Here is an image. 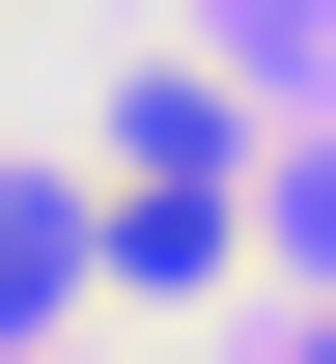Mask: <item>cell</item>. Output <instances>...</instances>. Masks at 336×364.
<instances>
[{
    "instance_id": "1",
    "label": "cell",
    "mask_w": 336,
    "mask_h": 364,
    "mask_svg": "<svg viewBox=\"0 0 336 364\" xmlns=\"http://www.w3.org/2000/svg\"><path fill=\"white\" fill-rule=\"evenodd\" d=\"M56 280H112V196H56V168H0V336H28Z\"/></svg>"
},
{
    "instance_id": "2",
    "label": "cell",
    "mask_w": 336,
    "mask_h": 364,
    "mask_svg": "<svg viewBox=\"0 0 336 364\" xmlns=\"http://www.w3.org/2000/svg\"><path fill=\"white\" fill-rule=\"evenodd\" d=\"M308 364H336V336H308Z\"/></svg>"
}]
</instances>
